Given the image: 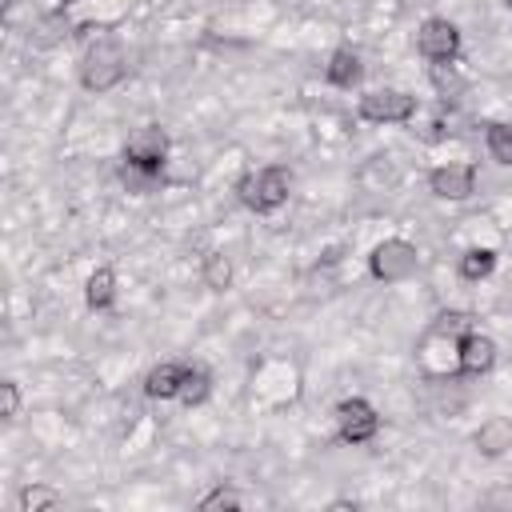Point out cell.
<instances>
[{"label": "cell", "instance_id": "obj_21", "mask_svg": "<svg viewBox=\"0 0 512 512\" xmlns=\"http://www.w3.org/2000/svg\"><path fill=\"white\" fill-rule=\"evenodd\" d=\"M492 504H512V492H496V496H492Z\"/></svg>", "mask_w": 512, "mask_h": 512}, {"label": "cell", "instance_id": "obj_22", "mask_svg": "<svg viewBox=\"0 0 512 512\" xmlns=\"http://www.w3.org/2000/svg\"><path fill=\"white\" fill-rule=\"evenodd\" d=\"M508 8H512V0H508Z\"/></svg>", "mask_w": 512, "mask_h": 512}, {"label": "cell", "instance_id": "obj_16", "mask_svg": "<svg viewBox=\"0 0 512 512\" xmlns=\"http://www.w3.org/2000/svg\"><path fill=\"white\" fill-rule=\"evenodd\" d=\"M492 268H496V252L492 248H468L460 256V276L464 280H484V276H492Z\"/></svg>", "mask_w": 512, "mask_h": 512}, {"label": "cell", "instance_id": "obj_2", "mask_svg": "<svg viewBox=\"0 0 512 512\" xmlns=\"http://www.w3.org/2000/svg\"><path fill=\"white\" fill-rule=\"evenodd\" d=\"M124 72H128V60H124L120 44L116 40H100L80 64V84L88 92H108V88H116L124 80Z\"/></svg>", "mask_w": 512, "mask_h": 512}, {"label": "cell", "instance_id": "obj_14", "mask_svg": "<svg viewBox=\"0 0 512 512\" xmlns=\"http://www.w3.org/2000/svg\"><path fill=\"white\" fill-rule=\"evenodd\" d=\"M208 396H212V376H208V368L188 364V372H184V384H180V396H176V400H184L188 408H196V404H204Z\"/></svg>", "mask_w": 512, "mask_h": 512}, {"label": "cell", "instance_id": "obj_7", "mask_svg": "<svg viewBox=\"0 0 512 512\" xmlns=\"http://www.w3.org/2000/svg\"><path fill=\"white\" fill-rule=\"evenodd\" d=\"M336 432H340L344 444H368L380 432V416L368 400L348 396V400L336 404Z\"/></svg>", "mask_w": 512, "mask_h": 512}, {"label": "cell", "instance_id": "obj_13", "mask_svg": "<svg viewBox=\"0 0 512 512\" xmlns=\"http://www.w3.org/2000/svg\"><path fill=\"white\" fill-rule=\"evenodd\" d=\"M84 300H88V308H112V300H116V272L112 268H96L92 276H88V284H84Z\"/></svg>", "mask_w": 512, "mask_h": 512}, {"label": "cell", "instance_id": "obj_8", "mask_svg": "<svg viewBox=\"0 0 512 512\" xmlns=\"http://www.w3.org/2000/svg\"><path fill=\"white\" fill-rule=\"evenodd\" d=\"M428 188L440 200H468L476 192V168L472 164H440L428 172Z\"/></svg>", "mask_w": 512, "mask_h": 512}, {"label": "cell", "instance_id": "obj_10", "mask_svg": "<svg viewBox=\"0 0 512 512\" xmlns=\"http://www.w3.org/2000/svg\"><path fill=\"white\" fill-rule=\"evenodd\" d=\"M184 372H188V364L164 360V364H156V368L144 376V392H148L152 400H176V396H180V384H184Z\"/></svg>", "mask_w": 512, "mask_h": 512}, {"label": "cell", "instance_id": "obj_9", "mask_svg": "<svg viewBox=\"0 0 512 512\" xmlns=\"http://www.w3.org/2000/svg\"><path fill=\"white\" fill-rule=\"evenodd\" d=\"M492 364H496V340L468 328V332L460 336V344H456V368H460L464 376H484Z\"/></svg>", "mask_w": 512, "mask_h": 512}, {"label": "cell", "instance_id": "obj_15", "mask_svg": "<svg viewBox=\"0 0 512 512\" xmlns=\"http://www.w3.org/2000/svg\"><path fill=\"white\" fill-rule=\"evenodd\" d=\"M64 504V496L56 492V488H48V484H28V488H20V512H52V508H60Z\"/></svg>", "mask_w": 512, "mask_h": 512}, {"label": "cell", "instance_id": "obj_3", "mask_svg": "<svg viewBox=\"0 0 512 512\" xmlns=\"http://www.w3.org/2000/svg\"><path fill=\"white\" fill-rule=\"evenodd\" d=\"M416 116V96L404 88H372L360 96V120L368 124H404Z\"/></svg>", "mask_w": 512, "mask_h": 512}, {"label": "cell", "instance_id": "obj_5", "mask_svg": "<svg viewBox=\"0 0 512 512\" xmlns=\"http://www.w3.org/2000/svg\"><path fill=\"white\" fill-rule=\"evenodd\" d=\"M416 248L408 244V240H400V236H392V240H384V244H376L372 248V256H368V268H372V276L376 280H384V284H396V280H408L412 272H416Z\"/></svg>", "mask_w": 512, "mask_h": 512}, {"label": "cell", "instance_id": "obj_4", "mask_svg": "<svg viewBox=\"0 0 512 512\" xmlns=\"http://www.w3.org/2000/svg\"><path fill=\"white\" fill-rule=\"evenodd\" d=\"M164 160H168V136H164V128L144 124V128H136V132L128 136V144H124V168L160 176Z\"/></svg>", "mask_w": 512, "mask_h": 512}, {"label": "cell", "instance_id": "obj_19", "mask_svg": "<svg viewBox=\"0 0 512 512\" xmlns=\"http://www.w3.org/2000/svg\"><path fill=\"white\" fill-rule=\"evenodd\" d=\"M220 508H240V496L232 492V488H212L204 500H200V512H220Z\"/></svg>", "mask_w": 512, "mask_h": 512}, {"label": "cell", "instance_id": "obj_12", "mask_svg": "<svg viewBox=\"0 0 512 512\" xmlns=\"http://www.w3.org/2000/svg\"><path fill=\"white\" fill-rule=\"evenodd\" d=\"M360 72H364V64H360V52L356 48H336L328 56V68H324L328 84H336V88H352L360 80Z\"/></svg>", "mask_w": 512, "mask_h": 512}, {"label": "cell", "instance_id": "obj_11", "mask_svg": "<svg viewBox=\"0 0 512 512\" xmlns=\"http://www.w3.org/2000/svg\"><path fill=\"white\" fill-rule=\"evenodd\" d=\"M476 448H480V456H504V452H512V420L508 416H488L476 428Z\"/></svg>", "mask_w": 512, "mask_h": 512}, {"label": "cell", "instance_id": "obj_18", "mask_svg": "<svg viewBox=\"0 0 512 512\" xmlns=\"http://www.w3.org/2000/svg\"><path fill=\"white\" fill-rule=\"evenodd\" d=\"M488 152L500 164H512V124H488Z\"/></svg>", "mask_w": 512, "mask_h": 512}, {"label": "cell", "instance_id": "obj_1", "mask_svg": "<svg viewBox=\"0 0 512 512\" xmlns=\"http://www.w3.org/2000/svg\"><path fill=\"white\" fill-rule=\"evenodd\" d=\"M236 192H240L244 208L268 216V212H276L280 204H288L292 172H288V168H276V164H272V168H260V172H248V176L236 184Z\"/></svg>", "mask_w": 512, "mask_h": 512}, {"label": "cell", "instance_id": "obj_6", "mask_svg": "<svg viewBox=\"0 0 512 512\" xmlns=\"http://www.w3.org/2000/svg\"><path fill=\"white\" fill-rule=\"evenodd\" d=\"M416 48L432 64H452L460 56V28L452 20H444V16H428L420 24V32H416Z\"/></svg>", "mask_w": 512, "mask_h": 512}, {"label": "cell", "instance_id": "obj_20", "mask_svg": "<svg viewBox=\"0 0 512 512\" xmlns=\"http://www.w3.org/2000/svg\"><path fill=\"white\" fill-rule=\"evenodd\" d=\"M16 412H20V388H16V380H4L0 384V416L12 420Z\"/></svg>", "mask_w": 512, "mask_h": 512}, {"label": "cell", "instance_id": "obj_17", "mask_svg": "<svg viewBox=\"0 0 512 512\" xmlns=\"http://www.w3.org/2000/svg\"><path fill=\"white\" fill-rule=\"evenodd\" d=\"M204 284L216 288V292L232 284V260H228L224 252H212V256L204 260Z\"/></svg>", "mask_w": 512, "mask_h": 512}]
</instances>
